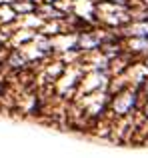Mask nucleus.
Instances as JSON below:
<instances>
[{
	"label": "nucleus",
	"mask_w": 148,
	"mask_h": 158,
	"mask_svg": "<svg viewBox=\"0 0 148 158\" xmlns=\"http://www.w3.org/2000/svg\"><path fill=\"white\" fill-rule=\"evenodd\" d=\"M2 88H4V86H2V82H0V94H2Z\"/></svg>",
	"instance_id": "nucleus-8"
},
{
	"label": "nucleus",
	"mask_w": 148,
	"mask_h": 158,
	"mask_svg": "<svg viewBox=\"0 0 148 158\" xmlns=\"http://www.w3.org/2000/svg\"><path fill=\"white\" fill-rule=\"evenodd\" d=\"M126 32H128V36H138V38H144V36H148V22L136 24V26H130Z\"/></svg>",
	"instance_id": "nucleus-4"
},
{
	"label": "nucleus",
	"mask_w": 148,
	"mask_h": 158,
	"mask_svg": "<svg viewBox=\"0 0 148 158\" xmlns=\"http://www.w3.org/2000/svg\"><path fill=\"white\" fill-rule=\"evenodd\" d=\"M12 8L18 12H28V10H34V4H12Z\"/></svg>",
	"instance_id": "nucleus-5"
},
{
	"label": "nucleus",
	"mask_w": 148,
	"mask_h": 158,
	"mask_svg": "<svg viewBox=\"0 0 148 158\" xmlns=\"http://www.w3.org/2000/svg\"><path fill=\"white\" fill-rule=\"evenodd\" d=\"M136 100H138V94L136 90H126V92H120L112 98V112L116 116H124L136 106Z\"/></svg>",
	"instance_id": "nucleus-1"
},
{
	"label": "nucleus",
	"mask_w": 148,
	"mask_h": 158,
	"mask_svg": "<svg viewBox=\"0 0 148 158\" xmlns=\"http://www.w3.org/2000/svg\"><path fill=\"white\" fill-rule=\"evenodd\" d=\"M102 44V36H98V34H92V32H82L80 34V38H78V46L80 48H84V50H90V48H96V46H100Z\"/></svg>",
	"instance_id": "nucleus-2"
},
{
	"label": "nucleus",
	"mask_w": 148,
	"mask_h": 158,
	"mask_svg": "<svg viewBox=\"0 0 148 158\" xmlns=\"http://www.w3.org/2000/svg\"><path fill=\"white\" fill-rule=\"evenodd\" d=\"M146 68H148V60H146Z\"/></svg>",
	"instance_id": "nucleus-10"
},
{
	"label": "nucleus",
	"mask_w": 148,
	"mask_h": 158,
	"mask_svg": "<svg viewBox=\"0 0 148 158\" xmlns=\"http://www.w3.org/2000/svg\"><path fill=\"white\" fill-rule=\"evenodd\" d=\"M144 116H148V102H146V106H144Z\"/></svg>",
	"instance_id": "nucleus-6"
},
{
	"label": "nucleus",
	"mask_w": 148,
	"mask_h": 158,
	"mask_svg": "<svg viewBox=\"0 0 148 158\" xmlns=\"http://www.w3.org/2000/svg\"><path fill=\"white\" fill-rule=\"evenodd\" d=\"M6 64L10 66V68H14V70H20V68H24V66H26V58H24L22 52L14 50V52H10V56H8Z\"/></svg>",
	"instance_id": "nucleus-3"
},
{
	"label": "nucleus",
	"mask_w": 148,
	"mask_h": 158,
	"mask_svg": "<svg viewBox=\"0 0 148 158\" xmlns=\"http://www.w3.org/2000/svg\"><path fill=\"white\" fill-rule=\"evenodd\" d=\"M112 2H124V0H112Z\"/></svg>",
	"instance_id": "nucleus-9"
},
{
	"label": "nucleus",
	"mask_w": 148,
	"mask_h": 158,
	"mask_svg": "<svg viewBox=\"0 0 148 158\" xmlns=\"http://www.w3.org/2000/svg\"><path fill=\"white\" fill-rule=\"evenodd\" d=\"M144 90H146V94H148V80H146V84H144Z\"/></svg>",
	"instance_id": "nucleus-7"
}]
</instances>
